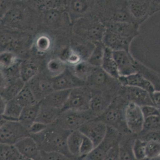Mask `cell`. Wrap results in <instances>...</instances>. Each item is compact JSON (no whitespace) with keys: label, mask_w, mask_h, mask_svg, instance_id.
Listing matches in <instances>:
<instances>
[{"label":"cell","mask_w":160,"mask_h":160,"mask_svg":"<svg viewBox=\"0 0 160 160\" xmlns=\"http://www.w3.org/2000/svg\"><path fill=\"white\" fill-rule=\"evenodd\" d=\"M70 132L54 123L48 126L41 133L31 136L36 142L38 148H42V151L59 152L74 157L68 149L67 139Z\"/></svg>","instance_id":"1"},{"label":"cell","mask_w":160,"mask_h":160,"mask_svg":"<svg viewBox=\"0 0 160 160\" xmlns=\"http://www.w3.org/2000/svg\"><path fill=\"white\" fill-rule=\"evenodd\" d=\"M127 105H124L123 101L119 103V101L115 100L112 101L111 105L101 115L97 118L108 126L118 131L121 134H127L129 132L127 128L124 118V111Z\"/></svg>","instance_id":"2"},{"label":"cell","mask_w":160,"mask_h":160,"mask_svg":"<svg viewBox=\"0 0 160 160\" xmlns=\"http://www.w3.org/2000/svg\"><path fill=\"white\" fill-rule=\"evenodd\" d=\"M94 118L95 117L90 111H79L67 110L62 111L54 124L65 130L72 132L78 130L85 123Z\"/></svg>","instance_id":"3"},{"label":"cell","mask_w":160,"mask_h":160,"mask_svg":"<svg viewBox=\"0 0 160 160\" xmlns=\"http://www.w3.org/2000/svg\"><path fill=\"white\" fill-rule=\"evenodd\" d=\"M91 96V89L86 85L72 89L62 111L67 110L79 111H89Z\"/></svg>","instance_id":"4"},{"label":"cell","mask_w":160,"mask_h":160,"mask_svg":"<svg viewBox=\"0 0 160 160\" xmlns=\"http://www.w3.org/2000/svg\"><path fill=\"white\" fill-rule=\"evenodd\" d=\"M31 136L27 128L18 121H8L0 128V143L14 145L23 138Z\"/></svg>","instance_id":"5"},{"label":"cell","mask_w":160,"mask_h":160,"mask_svg":"<svg viewBox=\"0 0 160 160\" xmlns=\"http://www.w3.org/2000/svg\"><path fill=\"white\" fill-rule=\"evenodd\" d=\"M122 136V134L118 131L108 126L104 139L97 147H94L88 156L85 157V160H102L113 147L119 143Z\"/></svg>","instance_id":"6"},{"label":"cell","mask_w":160,"mask_h":160,"mask_svg":"<svg viewBox=\"0 0 160 160\" xmlns=\"http://www.w3.org/2000/svg\"><path fill=\"white\" fill-rule=\"evenodd\" d=\"M124 118L127 128L130 133L140 134L143 128L145 118L141 107L128 102L125 107Z\"/></svg>","instance_id":"7"},{"label":"cell","mask_w":160,"mask_h":160,"mask_svg":"<svg viewBox=\"0 0 160 160\" xmlns=\"http://www.w3.org/2000/svg\"><path fill=\"white\" fill-rule=\"evenodd\" d=\"M38 102H40L54 91L52 78L49 75L38 73L26 83Z\"/></svg>","instance_id":"8"},{"label":"cell","mask_w":160,"mask_h":160,"mask_svg":"<svg viewBox=\"0 0 160 160\" xmlns=\"http://www.w3.org/2000/svg\"><path fill=\"white\" fill-rule=\"evenodd\" d=\"M107 127L105 123L95 118L85 123L78 130L92 141L95 147L104 139Z\"/></svg>","instance_id":"9"},{"label":"cell","mask_w":160,"mask_h":160,"mask_svg":"<svg viewBox=\"0 0 160 160\" xmlns=\"http://www.w3.org/2000/svg\"><path fill=\"white\" fill-rule=\"evenodd\" d=\"M52 82L54 90H72L86 85V83L78 78L68 68L59 76L52 78Z\"/></svg>","instance_id":"10"},{"label":"cell","mask_w":160,"mask_h":160,"mask_svg":"<svg viewBox=\"0 0 160 160\" xmlns=\"http://www.w3.org/2000/svg\"><path fill=\"white\" fill-rule=\"evenodd\" d=\"M121 91L123 97L129 101V102L135 103L140 107L154 106L150 94L144 89L133 86H123Z\"/></svg>","instance_id":"11"},{"label":"cell","mask_w":160,"mask_h":160,"mask_svg":"<svg viewBox=\"0 0 160 160\" xmlns=\"http://www.w3.org/2000/svg\"><path fill=\"white\" fill-rule=\"evenodd\" d=\"M117 80L110 77L101 67L96 68L86 81V85L91 90L105 91Z\"/></svg>","instance_id":"12"},{"label":"cell","mask_w":160,"mask_h":160,"mask_svg":"<svg viewBox=\"0 0 160 160\" xmlns=\"http://www.w3.org/2000/svg\"><path fill=\"white\" fill-rule=\"evenodd\" d=\"M92 96L89 111L97 118L101 115L111 105L112 100L105 91L91 90Z\"/></svg>","instance_id":"13"},{"label":"cell","mask_w":160,"mask_h":160,"mask_svg":"<svg viewBox=\"0 0 160 160\" xmlns=\"http://www.w3.org/2000/svg\"><path fill=\"white\" fill-rule=\"evenodd\" d=\"M113 55L117 65L119 77L136 73L134 61L128 51H113Z\"/></svg>","instance_id":"14"},{"label":"cell","mask_w":160,"mask_h":160,"mask_svg":"<svg viewBox=\"0 0 160 160\" xmlns=\"http://www.w3.org/2000/svg\"><path fill=\"white\" fill-rule=\"evenodd\" d=\"M14 146L20 155L30 159H36L40 155L37 143L31 136L21 139Z\"/></svg>","instance_id":"15"},{"label":"cell","mask_w":160,"mask_h":160,"mask_svg":"<svg viewBox=\"0 0 160 160\" xmlns=\"http://www.w3.org/2000/svg\"><path fill=\"white\" fill-rule=\"evenodd\" d=\"M132 39L122 37L106 30L102 42L105 47L109 48L113 51L118 50L128 51L129 46Z\"/></svg>","instance_id":"16"},{"label":"cell","mask_w":160,"mask_h":160,"mask_svg":"<svg viewBox=\"0 0 160 160\" xmlns=\"http://www.w3.org/2000/svg\"><path fill=\"white\" fill-rule=\"evenodd\" d=\"M118 81L123 86H133L144 89L151 95L154 91L153 85L138 73L119 77Z\"/></svg>","instance_id":"17"},{"label":"cell","mask_w":160,"mask_h":160,"mask_svg":"<svg viewBox=\"0 0 160 160\" xmlns=\"http://www.w3.org/2000/svg\"><path fill=\"white\" fill-rule=\"evenodd\" d=\"M105 27L107 31L126 38L132 39L137 33L134 25L129 23L113 21L108 23Z\"/></svg>","instance_id":"18"},{"label":"cell","mask_w":160,"mask_h":160,"mask_svg":"<svg viewBox=\"0 0 160 160\" xmlns=\"http://www.w3.org/2000/svg\"><path fill=\"white\" fill-rule=\"evenodd\" d=\"M71 90H54L40 102L44 105L62 110L67 101Z\"/></svg>","instance_id":"19"},{"label":"cell","mask_w":160,"mask_h":160,"mask_svg":"<svg viewBox=\"0 0 160 160\" xmlns=\"http://www.w3.org/2000/svg\"><path fill=\"white\" fill-rule=\"evenodd\" d=\"M62 110L44 105L41 102L36 121L50 126L56 122Z\"/></svg>","instance_id":"20"},{"label":"cell","mask_w":160,"mask_h":160,"mask_svg":"<svg viewBox=\"0 0 160 160\" xmlns=\"http://www.w3.org/2000/svg\"><path fill=\"white\" fill-rule=\"evenodd\" d=\"M41 102L22 108L18 121L24 126L29 128L36 121L40 109Z\"/></svg>","instance_id":"21"},{"label":"cell","mask_w":160,"mask_h":160,"mask_svg":"<svg viewBox=\"0 0 160 160\" xmlns=\"http://www.w3.org/2000/svg\"><path fill=\"white\" fill-rule=\"evenodd\" d=\"M101 68L110 77L118 80L119 73L113 55V51L106 47Z\"/></svg>","instance_id":"22"},{"label":"cell","mask_w":160,"mask_h":160,"mask_svg":"<svg viewBox=\"0 0 160 160\" xmlns=\"http://www.w3.org/2000/svg\"><path fill=\"white\" fill-rule=\"evenodd\" d=\"M26 84L21 78L7 83L0 95L7 101L14 99Z\"/></svg>","instance_id":"23"},{"label":"cell","mask_w":160,"mask_h":160,"mask_svg":"<svg viewBox=\"0 0 160 160\" xmlns=\"http://www.w3.org/2000/svg\"><path fill=\"white\" fill-rule=\"evenodd\" d=\"M19 70L20 78L25 83L39 73L38 66L32 60H25L20 63Z\"/></svg>","instance_id":"24"},{"label":"cell","mask_w":160,"mask_h":160,"mask_svg":"<svg viewBox=\"0 0 160 160\" xmlns=\"http://www.w3.org/2000/svg\"><path fill=\"white\" fill-rule=\"evenodd\" d=\"M127 134L122 136L119 142L118 160H135L132 152V145L135 139L129 137Z\"/></svg>","instance_id":"25"},{"label":"cell","mask_w":160,"mask_h":160,"mask_svg":"<svg viewBox=\"0 0 160 160\" xmlns=\"http://www.w3.org/2000/svg\"><path fill=\"white\" fill-rule=\"evenodd\" d=\"M83 135L79 130L69 133L67 139L68 149L72 157H79L80 149Z\"/></svg>","instance_id":"26"},{"label":"cell","mask_w":160,"mask_h":160,"mask_svg":"<svg viewBox=\"0 0 160 160\" xmlns=\"http://www.w3.org/2000/svg\"><path fill=\"white\" fill-rule=\"evenodd\" d=\"M13 100L22 108L39 102L37 101L31 89L26 84Z\"/></svg>","instance_id":"27"},{"label":"cell","mask_w":160,"mask_h":160,"mask_svg":"<svg viewBox=\"0 0 160 160\" xmlns=\"http://www.w3.org/2000/svg\"><path fill=\"white\" fill-rule=\"evenodd\" d=\"M105 47L102 42L95 43V47L87 61L95 67H101L104 56Z\"/></svg>","instance_id":"28"},{"label":"cell","mask_w":160,"mask_h":160,"mask_svg":"<svg viewBox=\"0 0 160 160\" xmlns=\"http://www.w3.org/2000/svg\"><path fill=\"white\" fill-rule=\"evenodd\" d=\"M71 70L78 78L86 83L88 77L97 67H93L87 61H82L74 66Z\"/></svg>","instance_id":"29"},{"label":"cell","mask_w":160,"mask_h":160,"mask_svg":"<svg viewBox=\"0 0 160 160\" xmlns=\"http://www.w3.org/2000/svg\"><path fill=\"white\" fill-rule=\"evenodd\" d=\"M67 64L62 58H54L50 59L47 66L49 76L52 78L59 76L67 69Z\"/></svg>","instance_id":"30"},{"label":"cell","mask_w":160,"mask_h":160,"mask_svg":"<svg viewBox=\"0 0 160 160\" xmlns=\"http://www.w3.org/2000/svg\"><path fill=\"white\" fill-rule=\"evenodd\" d=\"M106 31L105 25L100 23L89 24L87 27L86 35L88 38L95 42H102L103 35Z\"/></svg>","instance_id":"31"},{"label":"cell","mask_w":160,"mask_h":160,"mask_svg":"<svg viewBox=\"0 0 160 160\" xmlns=\"http://www.w3.org/2000/svg\"><path fill=\"white\" fill-rule=\"evenodd\" d=\"M22 108L14 100L7 101L2 117L8 121H18Z\"/></svg>","instance_id":"32"},{"label":"cell","mask_w":160,"mask_h":160,"mask_svg":"<svg viewBox=\"0 0 160 160\" xmlns=\"http://www.w3.org/2000/svg\"><path fill=\"white\" fill-rule=\"evenodd\" d=\"M17 55L10 51H3L0 53V68L2 70L8 69L18 63Z\"/></svg>","instance_id":"33"},{"label":"cell","mask_w":160,"mask_h":160,"mask_svg":"<svg viewBox=\"0 0 160 160\" xmlns=\"http://www.w3.org/2000/svg\"><path fill=\"white\" fill-rule=\"evenodd\" d=\"M20 156L15 146L0 143V160H18Z\"/></svg>","instance_id":"34"},{"label":"cell","mask_w":160,"mask_h":160,"mask_svg":"<svg viewBox=\"0 0 160 160\" xmlns=\"http://www.w3.org/2000/svg\"><path fill=\"white\" fill-rule=\"evenodd\" d=\"M146 142L139 138L134 140L132 145V152L135 160H142L146 157Z\"/></svg>","instance_id":"35"},{"label":"cell","mask_w":160,"mask_h":160,"mask_svg":"<svg viewBox=\"0 0 160 160\" xmlns=\"http://www.w3.org/2000/svg\"><path fill=\"white\" fill-rule=\"evenodd\" d=\"M149 3L135 2L130 4L129 9L132 15L135 18H142L146 14L148 9Z\"/></svg>","instance_id":"36"},{"label":"cell","mask_w":160,"mask_h":160,"mask_svg":"<svg viewBox=\"0 0 160 160\" xmlns=\"http://www.w3.org/2000/svg\"><path fill=\"white\" fill-rule=\"evenodd\" d=\"M160 129V116L147 117L145 119L143 128L140 135Z\"/></svg>","instance_id":"37"},{"label":"cell","mask_w":160,"mask_h":160,"mask_svg":"<svg viewBox=\"0 0 160 160\" xmlns=\"http://www.w3.org/2000/svg\"><path fill=\"white\" fill-rule=\"evenodd\" d=\"M146 157L157 158L160 157V142L148 141L146 144Z\"/></svg>","instance_id":"38"},{"label":"cell","mask_w":160,"mask_h":160,"mask_svg":"<svg viewBox=\"0 0 160 160\" xmlns=\"http://www.w3.org/2000/svg\"><path fill=\"white\" fill-rule=\"evenodd\" d=\"M62 59L66 63L67 65H69L70 66H74L83 61L82 55L79 53L72 49L66 51L64 54L63 59Z\"/></svg>","instance_id":"39"},{"label":"cell","mask_w":160,"mask_h":160,"mask_svg":"<svg viewBox=\"0 0 160 160\" xmlns=\"http://www.w3.org/2000/svg\"><path fill=\"white\" fill-rule=\"evenodd\" d=\"M36 48L39 52L48 51L51 46V40L49 37L42 35L39 37L36 42Z\"/></svg>","instance_id":"40"},{"label":"cell","mask_w":160,"mask_h":160,"mask_svg":"<svg viewBox=\"0 0 160 160\" xmlns=\"http://www.w3.org/2000/svg\"><path fill=\"white\" fill-rule=\"evenodd\" d=\"M40 155L43 160H73L72 157H68L59 152L42 151Z\"/></svg>","instance_id":"41"},{"label":"cell","mask_w":160,"mask_h":160,"mask_svg":"<svg viewBox=\"0 0 160 160\" xmlns=\"http://www.w3.org/2000/svg\"><path fill=\"white\" fill-rule=\"evenodd\" d=\"M94 148L92 141L83 135L80 149L79 157H86Z\"/></svg>","instance_id":"42"},{"label":"cell","mask_w":160,"mask_h":160,"mask_svg":"<svg viewBox=\"0 0 160 160\" xmlns=\"http://www.w3.org/2000/svg\"><path fill=\"white\" fill-rule=\"evenodd\" d=\"M61 14L60 11L54 8L47 10L45 14V18L47 22L50 24H54L60 21Z\"/></svg>","instance_id":"43"},{"label":"cell","mask_w":160,"mask_h":160,"mask_svg":"<svg viewBox=\"0 0 160 160\" xmlns=\"http://www.w3.org/2000/svg\"><path fill=\"white\" fill-rule=\"evenodd\" d=\"M141 109L145 119L151 116H160V110L155 106L151 105L142 106Z\"/></svg>","instance_id":"44"},{"label":"cell","mask_w":160,"mask_h":160,"mask_svg":"<svg viewBox=\"0 0 160 160\" xmlns=\"http://www.w3.org/2000/svg\"><path fill=\"white\" fill-rule=\"evenodd\" d=\"M70 7L73 11L77 13H81L84 12L87 9L88 6L85 1L77 0L71 2Z\"/></svg>","instance_id":"45"},{"label":"cell","mask_w":160,"mask_h":160,"mask_svg":"<svg viewBox=\"0 0 160 160\" xmlns=\"http://www.w3.org/2000/svg\"><path fill=\"white\" fill-rule=\"evenodd\" d=\"M139 138L146 142H148V141H156V142H160V129L140 135Z\"/></svg>","instance_id":"46"},{"label":"cell","mask_w":160,"mask_h":160,"mask_svg":"<svg viewBox=\"0 0 160 160\" xmlns=\"http://www.w3.org/2000/svg\"><path fill=\"white\" fill-rule=\"evenodd\" d=\"M48 126L36 121L28 128V131L30 135H36L44 131L47 129Z\"/></svg>","instance_id":"47"},{"label":"cell","mask_w":160,"mask_h":160,"mask_svg":"<svg viewBox=\"0 0 160 160\" xmlns=\"http://www.w3.org/2000/svg\"><path fill=\"white\" fill-rule=\"evenodd\" d=\"M119 159V143L113 147L102 160H118Z\"/></svg>","instance_id":"48"},{"label":"cell","mask_w":160,"mask_h":160,"mask_svg":"<svg viewBox=\"0 0 160 160\" xmlns=\"http://www.w3.org/2000/svg\"><path fill=\"white\" fill-rule=\"evenodd\" d=\"M150 95L154 106L160 110V91H154Z\"/></svg>","instance_id":"49"},{"label":"cell","mask_w":160,"mask_h":160,"mask_svg":"<svg viewBox=\"0 0 160 160\" xmlns=\"http://www.w3.org/2000/svg\"><path fill=\"white\" fill-rule=\"evenodd\" d=\"M7 84V81L1 69L0 68V94L2 93Z\"/></svg>","instance_id":"50"},{"label":"cell","mask_w":160,"mask_h":160,"mask_svg":"<svg viewBox=\"0 0 160 160\" xmlns=\"http://www.w3.org/2000/svg\"><path fill=\"white\" fill-rule=\"evenodd\" d=\"M7 101L0 95V116H2L4 114Z\"/></svg>","instance_id":"51"},{"label":"cell","mask_w":160,"mask_h":160,"mask_svg":"<svg viewBox=\"0 0 160 160\" xmlns=\"http://www.w3.org/2000/svg\"><path fill=\"white\" fill-rule=\"evenodd\" d=\"M8 121L6 119H5L2 116H0V128L1 127L2 125H3L6 122Z\"/></svg>","instance_id":"52"},{"label":"cell","mask_w":160,"mask_h":160,"mask_svg":"<svg viewBox=\"0 0 160 160\" xmlns=\"http://www.w3.org/2000/svg\"><path fill=\"white\" fill-rule=\"evenodd\" d=\"M5 8V6L3 2H0V14L2 12L3 10H4Z\"/></svg>","instance_id":"53"},{"label":"cell","mask_w":160,"mask_h":160,"mask_svg":"<svg viewBox=\"0 0 160 160\" xmlns=\"http://www.w3.org/2000/svg\"></svg>","instance_id":"54"}]
</instances>
